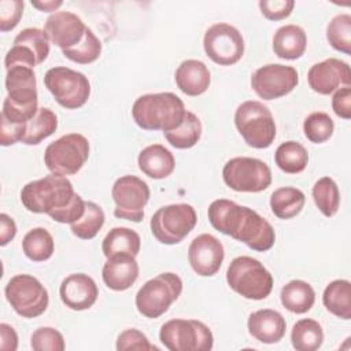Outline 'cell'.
Returning <instances> with one entry per match:
<instances>
[{"label": "cell", "mask_w": 351, "mask_h": 351, "mask_svg": "<svg viewBox=\"0 0 351 351\" xmlns=\"http://www.w3.org/2000/svg\"><path fill=\"white\" fill-rule=\"evenodd\" d=\"M207 217L215 230L244 243L254 251L265 252L274 245L276 232L271 223L247 206L229 199H217L208 206Z\"/></svg>", "instance_id": "6da1fadb"}, {"label": "cell", "mask_w": 351, "mask_h": 351, "mask_svg": "<svg viewBox=\"0 0 351 351\" xmlns=\"http://www.w3.org/2000/svg\"><path fill=\"white\" fill-rule=\"evenodd\" d=\"M185 114L184 101L173 92L141 95L132 106L133 121L144 130L170 132L182 123Z\"/></svg>", "instance_id": "7a4b0ae2"}, {"label": "cell", "mask_w": 351, "mask_h": 351, "mask_svg": "<svg viewBox=\"0 0 351 351\" xmlns=\"http://www.w3.org/2000/svg\"><path fill=\"white\" fill-rule=\"evenodd\" d=\"M7 96L3 101L1 117L12 123H26L38 111L37 80L29 66L15 64L5 74Z\"/></svg>", "instance_id": "3957f363"}, {"label": "cell", "mask_w": 351, "mask_h": 351, "mask_svg": "<svg viewBox=\"0 0 351 351\" xmlns=\"http://www.w3.org/2000/svg\"><path fill=\"white\" fill-rule=\"evenodd\" d=\"M74 196L71 181L52 173L27 182L21 191V202L27 211L47 215L69 206Z\"/></svg>", "instance_id": "277c9868"}, {"label": "cell", "mask_w": 351, "mask_h": 351, "mask_svg": "<svg viewBox=\"0 0 351 351\" xmlns=\"http://www.w3.org/2000/svg\"><path fill=\"white\" fill-rule=\"evenodd\" d=\"M226 282L236 293L250 300L266 299L273 289V276L258 259L236 256L226 270Z\"/></svg>", "instance_id": "5b68a950"}, {"label": "cell", "mask_w": 351, "mask_h": 351, "mask_svg": "<svg viewBox=\"0 0 351 351\" xmlns=\"http://www.w3.org/2000/svg\"><path fill=\"white\" fill-rule=\"evenodd\" d=\"M234 126L245 144L256 149L269 148L277 133L271 111L258 100L243 101L236 108Z\"/></svg>", "instance_id": "8992f818"}, {"label": "cell", "mask_w": 351, "mask_h": 351, "mask_svg": "<svg viewBox=\"0 0 351 351\" xmlns=\"http://www.w3.org/2000/svg\"><path fill=\"white\" fill-rule=\"evenodd\" d=\"M182 280L178 274L166 271L145 281L136 293V308L145 318H159L182 293Z\"/></svg>", "instance_id": "52a82bcc"}, {"label": "cell", "mask_w": 351, "mask_h": 351, "mask_svg": "<svg viewBox=\"0 0 351 351\" xmlns=\"http://www.w3.org/2000/svg\"><path fill=\"white\" fill-rule=\"evenodd\" d=\"M197 215L193 206L176 203L159 207L149 221L154 237L166 245L181 243L195 228Z\"/></svg>", "instance_id": "ba28073f"}, {"label": "cell", "mask_w": 351, "mask_h": 351, "mask_svg": "<svg viewBox=\"0 0 351 351\" xmlns=\"http://www.w3.org/2000/svg\"><path fill=\"white\" fill-rule=\"evenodd\" d=\"M89 158V141L81 133H69L48 144L44 151V163L52 174H77Z\"/></svg>", "instance_id": "9c48e42d"}, {"label": "cell", "mask_w": 351, "mask_h": 351, "mask_svg": "<svg viewBox=\"0 0 351 351\" xmlns=\"http://www.w3.org/2000/svg\"><path fill=\"white\" fill-rule=\"evenodd\" d=\"M159 339L170 351H210L214 346L213 332L197 319H170L160 326Z\"/></svg>", "instance_id": "30bf717a"}, {"label": "cell", "mask_w": 351, "mask_h": 351, "mask_svg": "<svg viewBox=\"0 0 351 351\" xmlns=\"http://www.w3.org/2000/svg\"><path fill=\"white\" fill-rule=\"evenodd\" d=\"M44 85L59 106L67 110L81 108L90 96V82L85 74L66 66L51 67Z\"/></svg>", "instance_id": "8fae6325"}, {"label": "cell", "mask_w": 351, "mask_h": 351, "mask_svg": "<svg viewBox=\"0 0 351 351\" xmlns=\"http://www.w3.org/2000/svg\"><path fill=\"white\" fill-rule=\"evenodd\" d=\"M222 178L226 186L236 192L258 193L270 186L271 170L258 158L236 156L225 163Z\"/></svg>", "instance_id": "7c38bea8"}, {"label": "cell", "mask_w": 351, "mask_h": 351, "mask_svg": "<svg viewBox=\"0 0 351 351\" xmlns=\"http://www.w3.org/2000/svg\"><path fill=\"white\" fill-rule=\"evenodd\" d=\"M4 293L14 311L23 318H36L44 314L49 304L47 288L30 274L11 277Z\"/></svg>", "instance_id": "4fadbf2b"}, {"label": "cell", "mask_w": 351, "mask_h": 351, "mask_svg": "<svg viewBox=\"0 0 351 351\" xmlns=\"http://www.w3.org/2000/svg\"><path fill=\"white\" fill-rule=\"evenodd\" d=\"M111 196L115 203L114 215L121 219L141 222L144 207L147 206L151 192L145 181L137 176H122L115 180L111 188Z\"/></svg>", "instance_id": "5bb4252c"}, {"label": "cell", "mask_w": 351, "mask_h": 351, "mask_svg": "<svg viewBox=\"0 0 351 351\" xmlns=\"http://www.w3.org/2000/svg\"><path fill=\"white\" fill-rule=\"evenodd\" d=\"M206 55L219 66H232L244 55V38L233 25L218 22L211 25L203 37Z\"/></svg>", "instance_id": "9a60e30c"}, {"label": "cell", "mask_w": 351, "mask_h": 351, "mask_svg": "<svg viewBox=\"0 0 351 351\" xmlns=\"http://www.w3.org/2000/svg\"><path fill=\"white\" fill-rule=\"evenodd\" d=\"M299 84L295 67L280 63L265 64L251 75L252 90L263 100L280 99L291 93Z\"/></svg>", "instance_id": "2e32d148"}, {"label": "cell", "mask_w": 351, "mask_h": 351, "mask_svg": "<svg viewBox=\"0 0 351 351\" xmlns=\"http://www.w3.org/2000/svg\"><path fill=\"white\" fill-rule=\"evenodd\" d=\"M225 258L222 243L210 233L196 236L188 247V261L197 276L211 277L217 274Z\"/></svg>", "instance_id": "e0dca14e"}, {"label": "cell", "mask_w": 351, "mask_h": 351, "mask_svg": "<svg viewBox=\"0 0 351 351\" xmlns=\"http://www.w3.org/2000/svg\"><path fill=\"white\" fill-rule=\"evenodd\" d=\"M307 81L314 92L330 95L339 88L351 85V70L348 63L337 58H328L310 67Z\"/></svg>", "instance_id": "ac0fdd59"}, {"label": "cell", "mask_w": 351, "mask_h": 351, "mask_svg": "<svg viewBox=\"0 0 351 351\" xmlns=\"http://www.w3.org/2000/svg\"><path fill=\"white\" fill-rule=\"evenodd\" d=\"M86 27L84 21L70 11H56L51 14L44 25V30L51 43L62 51L78 45L84 38Z\"/></svg>", "instance_id": "d6986e66"}, {"label": "cell", "mask_w": 351, "mask_h": 351, "mask_svg": "<svg viewBox=\"0 0 351 351\" xmlns=\"http://www.w3.org/2000/svg\"><path fill=\"white\" fill-rule=\"evenodd\" d=\"M59 295L66 307L74 311H82L90 308L96 303L99 289L90 276L74 273L62 281Z\"/></svg>", "instance_id": "ffe728a7"}, {"label": "cell", "mask_w": 351, "mask_h": 351, "mask_svg": "<svg viewBox=\"0 0 351 351\" xmlns=\"http://www.w3.org/2000/svg\"><path fill=\"white\" fill-rule=\"evenodd\" d=\"M101 278L108 289L117 292L129 289L138 278V263L136 256L118 254L107 258L101 269Z\"/></svg>", "instance_id": "44dd1931"}, {"label": "cell", "mask_w": 351, "mask_h": 351, "mask_svg": "<svg viewBox=\"0 0 351 351\" xmlns=\"http://www.w3.org/2000/svg\"><path fill=\"white\" fill-rule=\"evenodd\" d=\"M248 333L263 344L278 343L287 330L285 318L271 308H261L250 314L247 321Z\"/></svg>", "instance_id": "7402d4cb"}, {"label": "cell", "mask_w": 351, "mask_h": 351, "mask_svg": "<svg viewBox=\"0 0 351 351\" xmlns=\"http://www.w3.org/2000/svg\"><path fill=\"white\" fill-rule=\"evenodd\" d=\"M177 88L188 96L203 95L211 82L208 67L197 59H186L180 63L174 74Z\"/></svg>", "instance_id": "603a6c76"}, {"label": "cell", "mask_w": 351, "mask_h": 351, "mask_svg": "<svg viewBox=\"0 0 351 351\" xmlns=\"http://www.w3.org/2000/svg\"><path fill=\"white\" fill-rule=\"evenodd\" d=\"M137 165L147 177L163 180L174 171L176 159L165 145L151 144L140 151Z\"/></svg>", "instance_id": "cb8c5ba5"}, {"label": "cell", "mask_w": 351, "mask_h": 351, "mask_svg": "<svg viewBox=\"0 0 351 351\" xmlns=\"http://www.w3.org/2000/svg\"><path fill=\"white\" fill-rule=\"evenodd\" d=\"M306 48V32L298 25H284L273 36V51L280 59L296 60L304 55Z\"/></svg>", "instance_id": "d4e9b609"}, {"label": "cell", "mask_w": 351, "mask_h": 351, "mask_svg": "<svg viewBox=\"0 0 351 351\" xmlns=\"http://www.w3.org/2000/svg\"><path fill=\"white\" fill-rule=\"evenodd\" d=\"M280 300L288 311L295 314H304L314 306L315 292L307 281L291 280L281 288Z\"/></svg>", "instance_id": "484cf974"}, {"label": "cell", "mask_w": 351, "mask_h": 351, "mask_svg": "<svg viewBox=\"0 0 351 351\" xmlns=\"http://www.w3.org/2000/svg\"><path fill=\"white\" fill-rule=\"evenodd\" d=\"M141 248V239L140 234L125 226H115L112 228L101 243V251L106 258L118 254H129L137 256Z\"/></svg>", "instance_id": "4316f807"}, {"label": "cell", "mask_w": 351, "mask_h": 351, "mask_svg": "<svg viewBox=\"0 0 351 351\" xmlns=\"http://www.w3.org/2000/svg\"><path fill=\"white\" fill-rule=\"evenodd\" d=\"M325 308L341 319H351V282L348 280H333L322 293Z\"/></svg>", "instance_id": "83f0119b"}, {"label": "cell", "mask_w": 351, "mask_h": 351, "mask_svg": "<svg viewBox=\"0 0 351 351\" xmlns=\"http://www.w3.org/2000/svg\"><path fill=\"white\" fill-rule=\"evenodd\" d=\"M306 196L295 186H281L270 195L271 213L280 219L296 217L304 207Z\"/></svg>", "instance_id": "f1b7e54d"}, {"label": "cell", "mask_w": 351, "mask_h": 351, "mask_svg": "<svg viewBox=\"0 0 351 351\" xmlns=\"http://www.w3.org/2000/svg\"><path fill=\"white\" fill-rule=\"evenodd\" d=\"M291 343L296 351H315L324 343V330L318 321L302 318L291 330Z\"/></svg>", "instance_id": "f546056e"}, {"label": "cell", "mask_w": 351, "mask_h": 351, "mask_svg": "<svg viewBox=\"0 0 351 351\" xmlns=\"http://www.w3.org/2000/svg\"><path fill=\"white\" fill-rule=\"evenodd\" d=\"M274 162L281 171L287 174H298L307 167L308 152L300 143L289 140L277 147Z\"/></svg>", "instance_id": "4dcf8cb0"}, {"label": "cell", "mask_w": 351, "mask_h": 351, "mask_svg": "<svg viewBox=\"0 0 351 351\" xmlns=\"http://www.w3.org/2000/svg\"><path fill=\"white\" fill-rule=\"evenodd\" d=\"M22 251L33 262L48 261L55 251L53 237L45 228H33L22 240Z\"/></svg>", "instance_id": "1f68e13d"}, {"label": "cell", "mask_w": 351, "mask_h": 351, "mask_svg": "<svg viewBox=\"0 0 351 351\" xmlns=\"http://www.w3.org/2000/svg\"><path fill=\"white\" fill-rule=\"evenodd\" d=\"M58 129V117L48 107H40L37 114L26 122L22 143L26 145H37L49 137Z\"/></svg>", "instance_id": "d6a6232c"}, {"label": "cell", "mask_w": 351, "mask_h": 351, "mask_svg": "<svg viewBox=\"0 0 351 351\" xmlns=\"http://www.w3.org/2000/svg\"><path fill=\"white\" fill-rule=\"evenodd\" d=\"M167 143L177 148V149H188L197 144L202 137V122L196 114L186 110L185 118L182 123L170 130L163 133Z\"/></svg>", "instance_id": "836d02e7"}, {"label": "cell", "mask_w": 351, "mask_h": 351, "mask_svg": "<svg viewBox=\"0 0 351 351\" xmlns=\"http://www.w3.org/2000/svg\"><path fill=\"white\" fill-rule=\"evenodd\" d=\"M311 195L315 206L325 217L330 218L339 211L340 191L336 181L329 176L321 177L314 182Z\"/></svg>", "instance_id": "e575fe53"}, {"label": "cell", "mask_w": 351, "mask_h": 351, "mask_svg": "<svg viewBox=\"0 0 351 351\" xmlns=\"http://www.w3.org/2000/svg\"><path fill=\"white\" fill-rule=\"evenodd\" d=\"M106 215L103 208L95 202H85L84 215L70 225L71 233L81 240H92L103 228Z\"/></svg>", "instance_id": "d590c367"}, {"label": "cell", "mask_w": 351, "mask_h": 351, "mask_svg": "<svg viewBox=\"0 0 351 351\" xmlns=\"http://www.w3.org/2000/svg\"><path fill=\"white\" fill-rule=\"evenodd\" d=\"M326 40L330 47L341 53H351V15L337 14L326 26Z\"/></svg>", "instance_id": "8d00e7d4"}, {"label": "cell", "mask_w": 351, "mask_h": 351, "mask_svg": "<svg viewBox=\"0 0 351 351\" xmlns=\"http://www.w3.org/2000/svg\"><path fill=\"white\" fill-rule=\"evenodd\" d=\"M62 53L64 58H67L74 63L89 64L99 59L101 53V43L96 37V34L92 32V29L86 27L81 43L73 48L63 49Z\"/></svg>", "instance_id": "74e56055"}, {"label": "cell", "mask_w": 351, "mask_h": 351, "mask_svg": "<svg viewBox=\"0 0 351 351\" xmlns=\"http://www.w3.org/2000/svg\"><path fill=\"white\" fill-rule=\"evenodd\" d=\"M303 132L308 141L322 144L333 136L335 122L329 114L324 111H314L306 117L303 122Z\"/></svg>", "instance_id": "f35d334b"}, {"label": "cell", "mask_w": 351, "mask_h": 351, "mask_svg": "<svg viewBox=\"0 0 351 351\" xmlns=\"http://www.w3.org/2000/svg\"><path fill=\"white\" fill-rule=\"evenodd\" d=\"M49 41L47 32L38 27H26L14 38V44L26 45L33 51L38 64H41L49 55Z\"/></svg>", "instance_id": "ab89813d"}, {"label": "cell", "mask_w": 351, "mask_h": 351, "mask_svg": "<svg viewBox=\"0 0 351 351\" xmlns=\"http://www.w3.org/2000/svg\"><path fill=\"white\" fill-rule=\"evenodd\" d=\"M30 347L34 351H63L64 337L52 326H41L32 333Z\"/></svg>", "instance_id": "60d3db41"}, {"label": "cell", "mask_w": 351, "mask_h": 351, "mask_svg": "<svg viewBox=\"0 0 351 351\" xmlns=\"http://www.w3.org/2000/svg\"><path fill=\"white\" fill-rule=\"evenodd\" d=\"M117 350L125 351V350H159L156 346L151 344L148 337L140 332L138 329L130 328L121 332L117 337Z\"/></svg>", "instance_id": "b9f144b4"}, {"label": "cell", "mask_w": 351, "mask_h": 351, "mask_svg": "<svg viewBox=\"0 0 351 351\" xmlns=\"http://www.w3.org/2000/svg\"><path fill=\"white\" fill-rule=\"evenodd\" d=\"M25 3L21 0L0 1V32L5 33L16 27L23 14Z\"/></svg>", "instance_id": "7bdbcfd3"}, {"label": "cell", "mask_w": 351, "mask_h": 351, "mask_svg": "<svg viewBox=\"0 0 351 351\" xmlns=\"http://www.w3.org/2000/svg\"><path fill=\"white\" fill-rule=\"evenodd\" d=\"M262 15L269 21H281L288 18L295 7L293 0H261L258 3Z\"/></svg>", "instance_id": "ee69618b"}, {"label": "cell", "mask_w": 351, "mask_h": 351, "mask_svg": "<svg viewBox=\"0 0 351 351\" xmlns=\"http://www.w3.org/2000/svg\"><path fill=\"white\" fill-rule=\"evenodd\" d=\"M85 213V200L78 195L75 193L74 199L71 200V203L52 214H49V217L59 222V223H73L75 221H78Z\"/></svg>", "instance_id": "f6af8a7d"}, {"label": "cell", "mask_w": 351, "mask_h": 351, "mask_svg": "<svg viewBox=\"0 0 351 351\" xmlns=\"http://www.w3.org/2000/svg\"><path fill=\"white\" fill-rule=\"evenodd\" d=\"M26 123H12L5 118L0 117V144L3 147H8L16 143H22L25 136Z\"/></svg>", "instance_id": "bcb514c9"}, {"label": "cell", "mask_w": 351, "mask_h": 351, "mask_svg": "<svg viewBox=\"0 0 351 351\" xmlns=\"http://www.w3.org/2000/svg\"><path fill=\"white\" fill-rule=\"evenodd\" d=\"M333 112L341 119L351 118V86L339 88L332 97Z\"/></svg>", "instance_id": "7dc6e473"}, {"label": "cell", "mask_w": 351, "mask_h": 351, "mask_svg": "<svg viewBox=\"0 0 351 351\" xmlns=\"http://www.w3.org/2000/svg\"><path fill=\"white\" fill-rule=\"evenodd\" d=\"M16 234L15 221L5 213L0 214V245H7Z\"/></svg>", "instance_id": "c3c4849f"}, {"label": "cell", "mask_w": 351, "mask_h": 351, "mask_svg": "<svg viewBox=\"0 0 351 351\" xmlns=\"http://www.w3.org/2000/svg\"><path fill=\"white\" fill-rule=\"evenodd\" d=\"M0 348L4 351H15L18 348V335L15 329L5 322L0 324Z\"/></svg>", "instance_id": "681fc988"}, {"label": "cell", "mask_w": 351, "mask_h": 351, "mask_svg": "<svg viewBox=\"0 0 351 351\" xmlns=\"http://www.w3.org/2000/svg\"><path fill=\"white\" fill-rule=\"evenodd\" d=\"M63 4L62 0H47V1H32V5L43 12L56 11Z\"/></svg>", "instance_id": "f907efd6"}]
</instances>
